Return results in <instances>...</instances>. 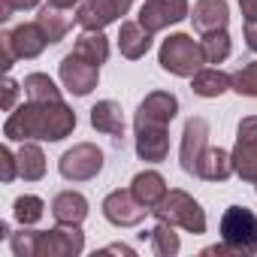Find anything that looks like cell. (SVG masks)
I'll return each instance as SVG.
<instances>
[{"mask_svg": "<svg viewBox=\"0 0 257 257\" xmlns=\"http://www.w3.org/2000/svg\"><path fill=\"white\" fill-rule=\"evenodd\" d=\"M206 149H209V121L206 118H191L185 124V134H182V170L194 176Z\"/></svg>", "mask_w": 257, "mask_h": 257, "instance_id": "obj_13", "label": "cell"}, {"mask_svg": "<svg viewBox=\"0 0 257 257\" xmlns=\"http://www.w3.org/2000/svg\"><path fill=\"white\" fill-rule=\"evenodd\" d=\"M245 40H248L251 52H257V25H245Z\"/></svg>", "mask_w": 257, "mask_h": 257, "instance_id": "obj_35", "label": "cell"}, {"mask_svg": "<svg viewBox=\"0 0 257 257\" xmlns=\"http://www.w3.org/2000/svg\"><path fill=\"white\" fill-rule=\"evenodd\" d=\"M152 215L164 224H173V227H182L194 236L206 233V212L200 209V203L185 194V191H167V197L152 209Z\"/></svg>", "mask_w": 257, "mask_h": 257, "instance_id": "obj_4", "label": "cell"}, {"mask_svg": "<svg viewBox=\"0 0 257 257\" xmlns=\"http://www.w3.org/2000/svg\"><path fill=\"white\" fill-rule=\"evenodd\" d=\"M97 79H100V67L91 64V61H85V58H79L76 52H70L61 61V82L67 85L70 94H76V97L91 94L97 88Z\"/></svg>", "mask_w": 257, "mask_h": 257, "instance_id": "obj_10", "label": "cell"}, {"mask_svg": "<svg viewBox=\"0 0 257 257\" xmlns=\"http://www.w3.org/2000/svg\"><path fill=\"white\" fill-rule=\"evenodd\" d=\"M221 236L233 254H254L257 251V215L245 206H230L221 218Z\"/></svg>", "mask_w": 257, "mask_h": 257, "instance_id": "obj_6", "label": "cell"}, {"mask_svg": "<svg viewBox=\"0 0 257 257\" xmlns=\"http://www.w3.org/2000/svg\"><path fill=\"white\" fill-rule=\"evenodd\" d=\"M0 164H4V182H13L19 176V161L10 149H0Z\"/></svg>", "mask_w": 257, "mask_h": 257, "instance_id": "obj_30", "label": "cell"}, {"mask_svg": "<svg viewBox=\"0 0 257 257\" xmlns=\"http://www.w3.org/2000/svg\"><path fill=\"white\" fill-rule=\"evenodd\" d=\"M73 127H76V112L64 100H28L7 118L4 134L13 143H28V140L58 143L73 134Z\"/></svg>", "mask_w": 257, "mask_h": 257, "instance_id": "obj_1", "label": "cell"}, {"mask_svg": "<svg viewBox=\"0 0 257 257\" xmlns=\"http://www.w3.org/2000/svg\"><path fill=\"white\" fill-rule=\"evenodd\" d=\"M40 0H4V10H0V19H10L19 10H34Z\"/></svg>", "mask_w": 257, "mask_h": 257, "instance_id": "obj_31", "label": "cell"}, {"mask_svg": "<svg viewBox=\"0 0 257 257\" xmlns=\"http://www.w3.org/2000/svg\"><path fill=\"white\" fill-rule=\"evenodd\" d=\"M191 88H194V94H200V97H221L224 91H230L233 88V76H227V73H221V70H200V73H194L191 76Z\"/></svg>", "mask_w": 257, "mask_h": 257, "instance_id": "obj_21", "label": "cell"}, {"mask_svg": "<svg viewBox=\"0 0 257 257\" xmlns=\"http://www.w3.org/2000/svg\"><path fill=\"white\" fill-rule=\"evenodd\" d=\"M10 245L16 251V257H73L82 254L85 248V236L79 227H67V230H22L16 236H10Z\"/></svg>", "mask_w": 257, "mask_h": 257, "instance_id": "obj_3", "label": "cell"}, {"mask_svg": "<svg viewBox=\"0 0 257 257\" xmlns=\"http://www.w3.org/2000/svg\"><path fill=\"white\" fill-rule=\"evenodd\" d=\"M0 49H4V70H10V67H13V61L19 58V55L13 52V43H10V34H4V37H0Z\"/></svg>", "mask_w": 257, "mask_h": 257, "instance_id": "obj_32", "label": "cell"}, {"mask_svg": "<svg viewBox=\"0 0 257 257\" xmlns=\"http://www.w3.org/2000/svg\"><path fill=\"white\" fill-rule=\"evenodd\" d=\"M191 19H194V28H197L200 34H209V31H227V22H230L227 0H197Z\"/></svg>", "mask_w": 257, "mask_h": 257, "instance_id": "obj_15", "label": "cell"}, {"mask_svg": "<svg viewBox=\"0 0 257 257\" xmlns=\"http://www.w3.org/2000/svg\"><path fill=\"white\" fill-rule=\"evenodd\" d=\"M52 215L61 227H79L88 218V200L79 191H61L52 200Z\"/></svg>", "mask_w": 257, "mask_h": 257, "instance_id": "obj_14", "label": "cell"}, {"mask_svg": "<svg viewBox=\"0 0 257 257\" xmlns=\"http://www.w3.org/2000/svg\"><path fill=\"white\" fill-rule=\"evenodd\" d=\"M233 91L245 94V97H257V61L245 64L236 76H233Z\"/></svg>", "mask_w": 257, "mask_h": 257, "instance_id": "obj_29", "label": "cell"}, {"mask_svg": "<svg viewBox=\"0 0 257 257\" xmlns=\"http://www.w3.org/2000/svg\"><path fill=\"white\" fill-rule=\"evenodd\" d=\"M91 124L97 127L100 134L106 137H121L124 134V115H121V106L115 100H100L94 109H91Z\"/></svg>", "mask_w": 257, "mask_h": 257, "instance_id": "obj_20", "label": "cell"}, {"mask_svg": "<svg viewBox=\"0 0 257 257\" xmlns=\"http://www.w3.org/2000/svg\"><path fill=\"white\" fill-rule=\"evenodd\" d=\"M103 251H115V254H134V248H127V245H109Z\"/></svg>", "mask_w": 257, "mask_h": 257, "instance_id": "obj_37", "label": "cell"}, {"mask_svg": "<svg viewBox=\"0 0 257 257\" xmlns=\"http://www.w3.org/2000/svg\"><path fill=\"white\" fill-rule=\"evenodd\" d=\"M73 52L79 55V58H85V61H91V64H106V58H109V43H106V37L100 34V31H85L79 40H76V46H73Z\"/></svg>", "mask_w": 257, "mask_h": 257, "instance_id": "obj_22", "label": "cell"}, {"mask_svg": "<svg viewBox=\"0 0 257 257\" xmlns=\"http://www.w3.org/2000/svg\"><path fill=\"white\" fill-rule=\"evenodd\" d=\"M152 209H146L134 191H112L106 200H103V215L115 224V227H137Z\"/></svg>", "mask_w": 257, "mask_h": 257, "instance_id": "obj_12", "label": "cell"}, {"mask_svg": "<svg viewBox=\"0 0 257 257\" xmlns=\"http://www.w3.org/2000/svg\"><path fill=\"white\" fill-rule=\"evenodd\" d=\"M16 161H19V176H22L25 182H37V179L46 176V155H43L40 146L25 143L22 152L16 155Z\"/></svg>", "mask_w": 257, "mask_h": 257, "instance_id": "obj_23", "label": "cell"}, {"mask_svg": "<svg viewBox=\"0 0 257 257\" xmlns=\"http://www.w3.org/2000/svg\"><path fill=\"white\" fill-rule=\"evenodd\" d=\"M61 13H64V10H58V7L49 4V7H43L40 16H37V25L43 28V34L49 37V43H61L64 34H67L70 25H73V22H70L67 16H61Z\"/></svg>", "mask_w": 257, "mask_h": 257, "instance_id": "obj_24", "label": "cell"}, {"mask_svg": "<svg viewBox=\"0 0 257 257\" xmlns=\"http://www.w3.org/2000/svg\"><path fill=\"white\" fill-rule=\"evenodd\" d=\"M127 10H131V0H85L76 22L82 31H103L106 25L127 16Z\"/></svg>", "mask_w": 257, "mask_h": 257, "instance_id": "obj_9", "label": "cell"}, {"mask_svg": "<svg viewBox=\"0 0 257 257\" xmlns=\"http://www.w3.org/2000/svg\"><path fill=\"white\" fill-rule=\"evenodd\" d=\"M236 173L233 167V155L224 152V149H206L200 164H197V179H206V182H224Z\"/></svg>", "mask_w": 257, "mask_h": 257, "instance_id": "obj_16", "label": "cell"}, {"mask_svg": "<svg viewBox=\"0 0 257 257\" xmlns=\"http://www.w3.org/2000/svg\"><path fill=\"white\" fill-rule=\"evenodd\" d=\"M203 64H206L203 46L194 43L188 34H173L170 40H164V46H161V67L167 73L191 79L194 73L203 70Z\"/></svg>", "mask_w": 257, "mask_h": 257, "instance_id": "obj_5", "label": "cell"}, {"mask_svg": "<svg viewBox=\"0 0 257 257\" xmlns=\"http://www.w3.org/2000/svg\"><path fill=\"white\" fill-rule=\"evenodd\" d=\"M239 7H242L245 25H257V0H239Z\"/></svg>", "mask_w": 257, "mask_h": 257, "instance_id": "obj_33", "label": "cell"}, {"mask_svg": "<svg viewBox=\"0 0 257 257\" xmlns=\"http://www.w3.org/2000/svg\"><path fill=\"white\" fill-rule=\"evenodd\" d=\"M233 167H236V176L251 182L254 191H257V115L239 121L236 149H233Z\"/></svg>", "mask_w": 257, "mask_h": 257, "instance_id": "obj_7", "label": "cell"}, {"mask_svg": "<svg viewBox=\"0 0 257 257\" xmlns=\"http://www.w3.org/2000/svg\"><path fill=\"white\" fill-rule=\"evenodd\" d=\"M10 43H13V52L19 58H37L46 46H49V37L43 34V28L34 22V25H19L13 34H10Z\"/></svg>", "mask_w": 257, "mask_h": 257, "instance_id": "obj_18", "label": "cell"}, {"mask_svg": "<svg viewBox=\"0 0 257 257\" xmlns=\"http://www.w3.org/2000/svg\"><path fill=\"white\" fill-rule=\"evenodd\" d=\"M131 191H134V197H137L146 209H155V206L167 197V182H164L161 173L149 170V173H140V176L131 182Z\"/></svg>", "mask_w": 257, "mask_h": 257, "instance_id": "obj_19", "label": "cell"}, {"mask_svg": "<svg viewBox=\"0 0 257 257\" xmlns=\"http://www.w3.org/2000/svg\"><path fill=\"white\" fill-rule=\"evenodd\" d=\"M118 49H121L124 58L140 61V58L152 49V34H149L140 22H121V31H118Z\"/></svg>", "mask_w": 257, "mask_h": 257, "instance_id": "obj_17", "label": "cell"}, {"mask_svg": "<svg viewBox=\"0 0 257 257\" xmlns=\"http://www.w3.org/2000/svg\"><path fill=\"white\" fill-rule=\"evenodd\" d=\"M200 46H203L206 64H221L230 55V37H227V31H209V34H203Z\"/></svg>", "mask_w": 257, "mask_h": 257, "instance_id": "obj_25", "label": "cell"}, {"mask_svg": "<svg viewBox=\"0 0 257 257\" xmlns=\"http://www.w3.org/2000/svg\"><path fill=\"white\" fill-rule=\"evenodd\" d=\"M179 112V100L170 91H152L134 118L137 127V155L143 161L161 164L170 155V121Z\"/></svg>", "mask_w": 257, "mask_h": 257, "instance_id": "obj_2", "label": "cell"}, {"mask_svg": "<svg viewBox=\"0 0 257 257\" xmlns=\"http://www.w3.org/2000/svg\"><path fill=\"white\" fill-rule=\"evenodd\" d=\"M52 7H58V10H73L76 4H82V0H49Z\"/></svg>", "mask_w": 257, "mask_h": 257, "instance_id": "obj_36", "label": "cell"}, {"mask_svg": "<svg viewBox=\"0 0 257 257\" xmlns=\"http://www.w3.org/2000/svg\"><path fill=\"white\" fill-rule=\"evenodd\" d=\"M22 88H25L28 100H61V91L55 88V82L46 73H31Z\"/></svg>", "mask_w": 257, "mask_h": 257, "instance_id": "obj_26", "label": "cell"}, {"mask_svg": "<svg viewBox=\"0 0 257 257\" xmlns=\"http://www.w3.org/2000/svg\"><path fill=\"white\" fill-rule=\"evenodd\" d=\"M152 251L158 254V257H173V254H179V236L173 233V224H158L155 230H152Z\"/></svg>", "mask_w": 257, "mask_h": 257, "instance_id": "obj_27", "label": "cell"}, {"mask_svg": "<svg viewBox=\"0 0 257 257\" xmlns=\"http://www.w3.org/2000/svg\"><path fill=\"white\" fill-rule=\"evenodd\" d=\"M188 16V0H146L140 10V25L149 34H158Z\"/></svg>", "mask_w": 257, "mask_h": 257, "instance_id": "obj_11", "label": "cell"}, {"mask_svg": "<svg viewBox=\"0 0 257 257\" xmlns=\"http://www.w3.org/2000/svg\"><path fill=\"white\" fill-rule=\"evenodd\" d=\"M43 200L40 197H34V194H25V197H19L16 200V221L22 224V227H31V224H37L40 218H43Z\"/></svg>", "mask_w": 257, "mask_h": 257, "instance_id": "obj_28", "label": "cell"}, {"mask_svg": "<svg viewBox=\"0 0 257 257\" xmlns=\"http://www.w3.org/2000/svg\"><path fill=\"white\" fill-rule=\"evenodd\" d=\"M58 170L67 182H88L103 170V152L91 143H79L70 152H64Z\"/></svg>", "mask_w": 257, "mask_h": 257, "instance_id": "obj_8", "label": "cell"}, {"mask_svg": "<svg viewBox=\"0 0 257 257\" xmlns=\"http://www.w3.org/2000/svg\"><path fill=\"white\" fill-rule=\"evenodd\" d=\"M16 94H19V85H16L13 79H7V82H4V109H7V112L13 109V100H16Z\"/></svg>", "mask_w": 257, "mask_h": 257, "instance_id": "obj_34", "label": "cell"}]
</instances>
